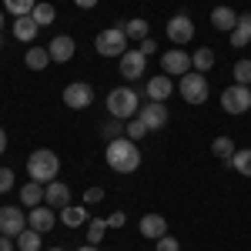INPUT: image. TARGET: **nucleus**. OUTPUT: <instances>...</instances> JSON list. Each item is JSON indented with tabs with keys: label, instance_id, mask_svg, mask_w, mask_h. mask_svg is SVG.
<instances>
[{
	"label": "nucleus",
	"instance_id": "obj_38",
	"mask_svg": "<svg viewBox=\"0 0 251 251\" xmlns=\"http://www.w3.org/2000/svg\"><path fill=\"white\" fill-rule=\"evenodd\" d=\"M137 50H141L144 57H151V54H154V50H157V44H154V40H151V37H144V40H141V47H137Z\"/></svg>",
	"mask_w": 251,
	"mask_h": 251
},
{
	"label": "nucleus",
	"instance_id": "obj_14",
	"mask_svg": "<svg viewBox=\"0 0 251 251\" xmlns=\"http://www.w3.org/2000/svg\"><path fill=\"white\" fill-rule=\"evenodd\" d=\"M74 50H77V44H74V37H67V34H60V37L50 40V47H47V54H50V60H57V64H64V60L74 57Z\"/></svg>",
	"mask_w": 251,
	"mask_h": 251
},
{
	"label": "nucleus",
	"instance_id": "obj_34",
	"mask_svg": "<svg viewBox=\"0 0 251 251\" xmlns=\"http://www.w3.org/2000/svg\"><path fill=\"white\" fill-rule=\"evenodd\" d=\"M144 134H148V127H144V124H141L137 117H131V121L124 124V137H131V141H141Z\"/></svg>",
	"mask_w": 251,
	"mask_h": 251
},
{
	"label": "nucleus",
	"instance_id": "obj_42",
	"mask_svg": "<svg viewBox=\"0 0 251 251\" xmlns=\"http://www.w3.org/2000/svg\"><path fill=\"white\" fill-rule=\"evenodd\" d=\"M7 151V134H3V127H0V154Z\"/></svg>",
	"mask_w": 251,
	"mask_h": 251
},
{
	"label": "nucleus",
	"instance_id": "obj_18",
	"mask_svg": "<svg viewBox=\"0 0 251 251\" xmlns=\"http://www.w3.org/2000/svg\"><path fill=\"white\" fill-rule=\"evenodd\" d=\"M44 194H47V188L40 181H27L20 188V204L24 208H37V204H44Z\"/></svg>",
	"mask_w": 251,
	"mask_h": 251
},
{
	"label": "nucleus",
	"instance_id": "obj_43",
	"mask_svg": "<svg viewBox=\"0 0 251 251\" xmlns=\"http://www.w3.org/2000/svg\"><path fill=\"white\" fill-rule=\"evenodd\" d=\"M80 251H97V245H84V248H80Z\"/></svg>",
	"mask_w": 251,
	"mask_h": 251
},
{
	"label": "nucleus",
	"instance_id": "obj_37",
	"mask_svg": "<svg viewBox=\"0 0 251 251\" xmlns=\"http://www.w3.org/2000/svg\"><path fill=\"white\" fill-rule=\"evenodd\" d=\"M100 198H104V188H87V191H84V204L91 208V204L100 201Z\"/></svg>",
	"mask_w": 251,
	"mask_h": 251
},
{
	"label": "nucleus",
	"instance_id": "obj_2",
	"mask_svg": "<svg viewBox=\"0 0 251 251\" xmlns=\"http://www.w3.org/2000/svg\"><path fill=\"white\" fill-rule=\"evenodd\" d=\"M57 171H60V161H57V154L47 151V148H37L34 154L27 157V174H30V181L50 184V181H57Z\"/></svg>",
	"mask_w": 251,
	"mask_h": 251
},
{
	"label": "nucleus",
	"instance_id": "obj_17",
	"mask_svg": "<svg viewBox=\"0 0 251 251\" xmlns=\"http://www.w3.org/2000/svg\"><path fill=\"white\" fill-rule=\"evenodd\" d=\"M141 234L151 238V241H157V238L168 234V221H164L161 214H144V218H141Z\"/></svg>",
	"mask_w": 251,
	"mask_h": 251
},
{
	"label": "nucleus",
	"instance_id": "obj_16",
	"mask_svg": "<svg viewBox=\"0 0 251 251\" xmlns=\"http://www.w3.org/2000/svg\"><path fill=\"white\" fill-rule=\"evenodd\" d=\"M44 204H50V208H67V204H71V188H67L64 181H50V184H47V194H44Z\"/></svg>",
	"mask_w": 251,
	"mask_h": 251
},
{
	"label": "nucleus",
	"instance_id": "obj_11",
	"mask_svg": "<svg viewBox=\"0 0 251 251\" xmlns=\"http://www.w3.org/2000/svg\"><path fill=\"white\" fill-rule=\"evenodd\" d=\"M168 37H171V44H191L194 37V24L188 14H174L171 20H168Z\"/></svg>",
	"mask_w": 251,
	"mask_h": 251
},
{
	"label": "nucleus",
	"instance_id": "obj_19",
	"mask_svg": "<svg viewBox=\"0 0 251 251\" xmlns=\"http://www.w3.org/2000/svg\"><path fill=\"white\" fill-rule=\"evenodd\" d=\"M211 27L214 30H228V34H231L234 27H238V14H234L231 7H214L211 10Z\"/></svg>",
	"mask_w": 251,
	"mask_h": 251
},
{
	"label": "nucleus",
	"instance_id": "obj_45",
	"mask_svg": "<svg viewBox=\"0 0 251 251\" xmlns=\"http://www.w3.org/2000/svg\"><path fill=\"white\" fill-rule=\"evenodd\" d=\"M50 251H64V248H50Z\"/></svg>",
	"mask_w": 251,
	"mask_h": 251
},
{
	"label": "nucleus",
	"instance_id": "obj_41",
	"mask_svg": "<svg viewBox=\"0 0 251 251\" xmlns=\"http://www.w3.org/2000/svg\"><path fill=\"white\" fill-rule=\"evenodd\" d=\"M77 7H84V10H91V7H97V0H74Z\"/></svg>",
	"mask_w": 251,
	"mask_h": 251
},
{
	"label": "nucleus",
	"instance_id": "obj_44",
	"mask_svg": "<svg viewBox=\"0 0 251 251\" xmlns=\"http://www.w3.org/2000/svg\"><path fill=\"white\" fill-rule=\"evenodd\" d=\"M0 30H3V10H0Z\"/></svg>",
	"mask_w": 251,
	"mask_h": 251
},
{
	"label": "nucleus",
	"instance_id": "obj_21",
	"mask_svg": "<svg viewBox=\"0 0 251 251\" xmlns=\"http://www.w3.org/2000/svg\"><path fill=\"white\" fill-rule=\"evenodd\" d=\"M37 30H40V27H37V20H34V17H17V20H14V37L24 40V44H30V40L37 37Z\"/></svg>",
	"mask_w": 251,
	"mask_h": 251
},
{
	"label": "nucleus",
	"instance_id": "obj_28",
	"mask_svg": "<svg viewBox=\"0 0 251 251\" xmlns=\"http://www.w3.org/2000/svg\"><path fill=\"white\" fill-rule=\"evenodd\" d=\"M30 17L37 20V27H47V24H54V17H57V10H54V3H37Z\"/></svg>",
	"mask_w": 251,
	"mask_h": 251
},
{
	"label": "nucleus",
	"instance_id": "obj_29",
	"mask_svg": "<svg viewBox=\"0 0 251 251\" xmlns=\"http://www.w3.org/2000/svg\"><path fill=\"white\" fill-rule=\"evenodd\" d=\"M231 164H234V171H238V174L251 177V148H245V151H234Z\"/></svg>",
	"mask_w": 251,
	"mask_h": 251
},
{
	"label": "nucleus",
	"instance_id": "obj_13",
	"mask_svg": "<svg viewBox=\"0 0 251 251\" xmlns=\"http://www.w3.org/2000/svg\"><path fill=\"white\" fill-rule=\"evenodd\" d=\"M27 225L34 228V231H40V234H47L54 225H57V214H54V208L47 204H37V208H30V214H27Z\"/></svg>",
	"mask_w": 251,
	"mask_h": 251
},
{
	"label": "nucleus",
	"instance_id": "obj_39",
	"mask_svg": "<svg viewBox=\"0 0 251 251\" xmlns=\"http://www.w3.org/2000/svg\"><path fill=\"white\" fill-rule=\"evenodd\" d=\"M124 221H127V214H124V211H117V214H111V218H107V228H121Z\"/></svg>",
	"mask_w": 251,
	"mask_h": 251
},
{
	"label": "nucleus",
	"instance_id": "obj_31",
	"mask_svg": "<svg viewBox=\"0 0 251 251\" xmlns=\"http://www.w3.org/2000/svg\"><path fill=\"white\" fill-rule=\"evenodd\" d=\"M100 134L107 137V141H117V137H124V121H117V117H111L104 127H100Z\"/></svg>",
	"mask_w": 251,
	"mask_h": 251
},
{
	"label": "nucleus",
	"instance_id": "obj_20",
	"mask_svg": "<svg viewBox=\"0 0 251 251\" xmlns=\"http://www.w3.org/2000/svg\"><path fill=\"white\" fill-rule=\"evenodd\" d=\"M251 44V14H238V27L231 30V47H248Z\"/></svg>",
	"mask_w": 251,
	"mask_h": 251
},
{
	"label": "nucleus",
	"instance_id": "obj_40",
	"mask_svg": "<svg viewBox=\"0 0 251 251\" xmlns=\"http://www.w3.org/2000/svg\"><path fill=\"white\" fill-rule=\"evenodd\" d=\"M14 248H17V245H14L7 234H0V251H14Z\"/></svg>",
	"mask_w": 251,
	"mask_h": 251
},
{
	"label": "nucleus",
	"instance_id": "obj_30",
	"mask_svg": "<svg viewBox=\"0 0 251 251\" xmlns=\"http://www.w3.org/2000/svg\"><path fill=\"white\" fill-rule=\"evenodd\" d=\"M211 151L218 157H225V161H231V157H234V141H231V137H214V141H211Z\"/></svg>",
	"mask_w": 251,
	"mask_h": 251
},
{
	"label": "nucleus",
	"instance_id": "obj_1",
	"mask_svg": "<svg viewBox=\"0 0 251 251\" xmlns=\"http://www.w3.org/2000/svg\"><path fill=\"white\" fill-rule=\"evenodd\" d=\"M107 168L117 174H131L141 168V151L131 137H117V141H107Z\"/></svg>",
	"mask_w": 251,
	"mask_h": 251
},
{
	"label": "nucleus",
	"instance_id": "obj_23",
	"mask_svg": "<svg viewBox=\"0 0 251 251\" xmlns=\"http://www.w3.org/2000/svg\"><path fill=\"white\" fill-rule=\"evenodd\" d=\"M191 67L198 71V74L211 71V67H214V50H211V47H198V50L191 54Z\"/></svg>",
	"mask_w": 251,
	"mask_h": 251
},
{
	"label": "nucleus",
	"instance_id": "obj_12",
	"mask_svg": "<svg viewBox=\"0 0 251 251\" xmlns=\"http://www.w3.org/2000/svg\"><path fill=\"white\" fill-rule=\"evenodd\" d=\"M161 67H164V74L171 77V74H177V77H184L188 71H191V54H184V50H168L164 57H161Z\"/></svg>",
	"mask_w": 251,
	"mask_h": 251
},
{
	"label": "nucleus",
	"instance_id": "obj_9",
	"mask_svg": "<svg viewBox=\"0 0 251 251\" xmlns=\"http://www.w3.org/2000/svg\"><path fill=\"white\" fill-rule=\"evenodd\" d=\"M27 228V214L20 211V208H3L0 204V234H7V238H17L20 231Z\"/></svg>",
	"mask_w": 251,
	"mask_h": 251
},
{
	"label": "nucleus",
	"instance_id": "obj_8",
	"mask_svg": "<svg viewBox=\"0 0 251 251\" xmlns=\"http://www.w3.org/2000/svg\"><path fill=\"white\" fill-rule=\"evenodd\" d=\"M91 100H94V87H91V84H84V80H74V84H67V87H64V104H67L71 111L87 107Z\"/></svg>",
	"mask_w": 251,
	"mask_h": 251
},
{
	"label": "nucleus",
	"instance_id": "obj_4",
	"mask_svg": "<svg viewBox=\"0 0 251 251\" xmlns=\"http://www.w3.org/2000/svg\"><path fill=\"white\" fill-rule=\"evenodd\" d=\"M97 54L100 57H121L124 50H127V34H124V27H107V30H100L94 40Z\"/></svg>",
	"mask_w": 251,
	"mask_h": 251
},
{
	"label": "nucleus",
	"instance_id": "obj_24",
	"mask_svg": "<svg viewBox=\"0 0 251 251\" xmlns=\"http://www.w3.org/2000/svg\"><path fill=\"white\" fill-rule=\"evenodd\" d=\"M124 34H127V40H141L148 37V20L144 17H131V20H124Z\"/></svg>",
	"mask_w": 251,
	"mask_h": 251
},
{
	"label": "nucleus",
	"instance_id": "obj_32",
	"mask_svg": "<svg viewBox=\"0 0 251 251\" xmlns=\"http://www.w3.org/2000/svg\"><path fill=\"white\" fill-rule=\"evenodd\" d=\"M104 231H107V218H91V231H87V238H91V245H100V238H104Z\"/></svg>",
	"mask_w": 251,
	"mask_h": 251
},
{
	"label": "nucleus",
	"instance_id": "obj_33",
	"mask_svg": "<svg viewBox=\"0 0 251 251\" xmlns=\"http://www.w3.org/2000/svg\"><path fill=\"white\" fill-rule=\"evenodd\" d=\"M234 84L251 87V60H238V64H234Z\"/></svg>",
	"mask_w": 251,
	"mask_h": 251
},
{
	"label": "nucleus",
	"instance_id": "obj_10",
	"mask_svg": "<svg viewBox=\"0 0 251 251\" xmlns=\"http://www.w3.org/2000/svg\"><path fill=\"white\" fill-rule=\"evenodd\" d=\"M121 74L127 80H141L148 74V57H144L141 50H124V54H121Z\"/></svg>",
	"mask_w": 251,
	"mask_h": 251
},
{
	"label": "nucleus",
	"instance_id": "obj_35",
	"mask_svg": "<svg viewBox=\"0 0 251 251\" xmlns=\"http://www.w3.org/2000/svg\"><path fill=\"white\" fill-rule=\"evenodd\" d=\"M14 188V171L10 168H0V194H7Z\"/></svg>",
	"mask_w": 251,
	"mask_h": 251
},
{
	"label": "nucleus",
	"instance_id": "obj_36",
	"mask_svg": "<svg viewBox=\"0 0 251 251\" xmlns=\"http://www.w3.org/2000/svg\"><path fill=\"white\" fill-rule=\"evenodd\" d=\"M157 251H181V245H177V238L164 234V238H157Z\"/></svg>",
	"mask_w": 251,
	"mask_h": 251
},
{
	"label": "nucleus",
	"instance_id": "obj_6",
	"mask_svg": "<svg viewBox=\"0 0 251 251\" xmlns=\"http://www.w3.org/2000/svg\"><path fill=\"white\" fill-rule=\"evenodd\" d=\"M221 107H225V114H245L251 107V87H245V84L225 87L221 91Z\"/></svg>",
	"mask_w": 251,
	"mask_h": 251
},
{
	"label": "nucleus",
	"instance_id": "obj_25",
	"mask_svg": "<svg viewBox=\"0 0 251 251\" xmlns=\"http://www.w3.org/2000/svg\"><path fill=\"white\" fill-rule=\"evenodd\" d=\"M40 238H44L40 231H34V228H24V231L17 234V251H40Z\"/></svg>",
	"mask_w": 251,
	"mask_h": 251
},
{
	"label": "nucleus",
	"instance_id": "obj_22",
	"mask_svg": "<svg viewBox=\"0 0 251 251\" xmlns=\"http://www.w3.org/2000/svg\"><path fill=\"white\" fill-rule=\"evenodd\" d=\"M60 221H64L67 228H80V225L87 221V208H80V204H67V208H60Z\"/></svg>",
	"mask_w": 251,
	"mask_h": 251
},
{
	"label": "nucleus",
	"instance_id": "obj_26",
	"mask_svg": "<svg viewBox=\"0 0 251 251\" xmlns=\"http://www.w3.org/2000/svg\"><path fill=\"white\" fill-rule=\"evenodd\" d=\"M24 60H27V67H30V71H44V67L50 64V54H47V47H30Z\"/></svg>",
	"mask_w": 251,
	"mask_h": 251
},
{
	"label": "nucleus",
	"instance_id": "obj_27",
	"mask_svg": "<svg viewBox=\"0 0 251 251\" xmlns=\"http://www.w3.org/2000/svg\"><path fill=\"white\" fill-rule=\"evenodd\" d=\"M3 7H7V14H14V17H30L34 7H37V0H3Z\"/></svg>",
	"mask_w": 251,
	"mask_h": 251
},
{
	"label": "nucleus",
	"instance_id": "obj_7",
	"mask_svg": "<svg viewBox=\"0 0 251 251\" xmlns=\"http://www.w3.org/2000/svg\"><path fill=\"white\" fill-rule=\"evenodd\" d=\"M137 121H141L148 131H161V127L168 124V107H164V100H148V104L137 111Z\"/></svg>",
	"mask_w": 251,
	"mask_h": 251
},
{
	"label": "nucleus",
	"instance_id": "obj_15",
	"mask_svg": "<svg viewBox=\"0 0 251 251\" xmlns=\"http://www.w3.org/2000/svg\"><path fill=\"white\" fill-rule=\"evenodd\" d=\"M174 91V84L168 74H157V77H151L148 84H144V94H148V100H168Z\"/></svg>",
	"mask_w": 251,
	"mask_h": 251
},
{
	"label": "nucleus",
	"instance_id": "obj_5",
	"mask_svg": "<svg viewBox=\"0 0 251 251\" xmlns=\"http://www.w3.org/2000/svg\"><path fill=\"white\" fill-rule=\"evenodd\" d=\"M177 91H181V97L188 100V104H204L208 100V94H211V87H208V77L204 74H198V71H188L184 77H181V84H177Z\"/></svg>",
	"mask_w": 251,
	"mask_h": 251
},
{
	"label": "nucleus",
	"instance_id": "obj_3",
	"mask_svg": "<svg viewBox=\"0 0 251 251\" xmlns=\"http://www.w3.org/2000/svg\"><path fill=\"white\" fill-rule=\"evenodd\" d=\"M107 111H111V117H117V121L137 117V111H141L137 91H131V87H114V91L107 94Z\"/></svg>",
	"mask_w": 251,
	"mask_h": 251
}]
</instances>
